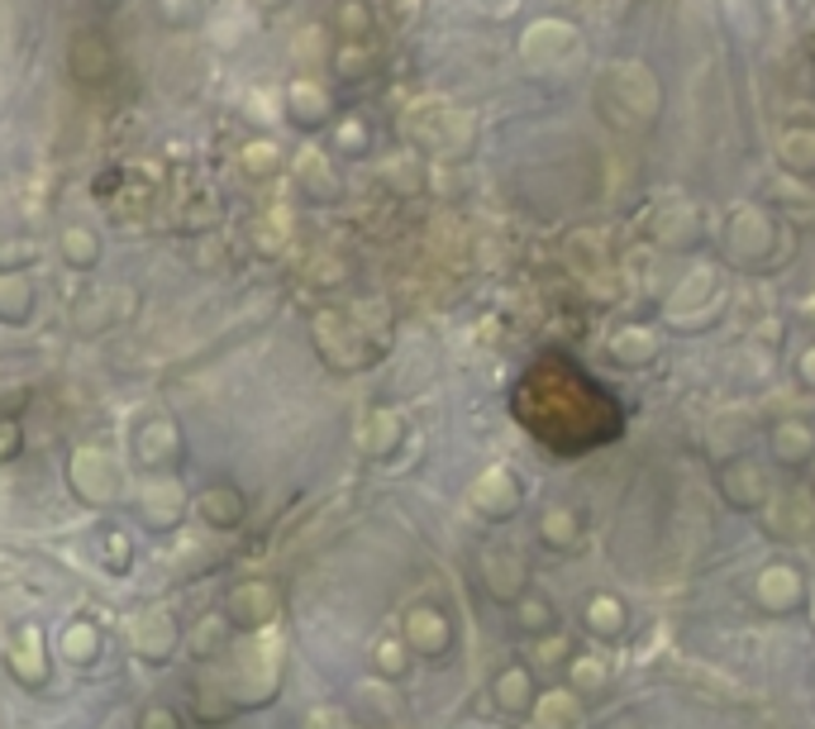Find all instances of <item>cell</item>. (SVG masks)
Wrapping results in <instances>:
<instances>
[{
    "mask_svg": "<svg viewBox=\"0 0 815 729\" xmlns=\"http://www.w3.org/2000/svg\"><path fill=\"white\" fill-rule=\"evenodd\" d=\"M5 667H10V677L14 682H24V686H43L48 682V658H43V634L34 625H24L20 634H14L5 643Z\"/></svg>",
    "mask_w": 815,
    "mask_h": 729,
    "instance_id": "9a60e30c",
    "label": "cell"
},
{
    "mask_svg": "<svg viewBox=\"0 0 815 729\" xmlns=\"http://www.w3.org/2000/svg\"><path fill=\"white\" fill-rule=\"evenodd\" d=\"M772 453H778V463H806V457H815L811 424H801V420L778 424V434H772Z\"/></svg>",
    "mask_w": 815,
    "mask_h": 729,
    "instance_id": "484cf974",
    "label": "cell"
},
{
    "mask_svg": "<svg viewBox=\"0 0 815 729\" xmlns=\"http://www.w3.org/2000/svg\"><path fill=\"white\" fill-rule=\"evenodd\" d=\"M129 449H134V467L143 477H157V472H177L181 457H186V439L172 415H143L134 439H129Z\"/></svg>",
    "mask_w": 815,
    "mask_h": 729,
    "instance_id": "5b68a950",
    "label": "cell"
},
{
    "mask_svg": "<svg viewBox=\"0 0 815 729\" xmlns=\"http://www.w3.org/2000/svg\"><path fill=\"white\" fill-rule=\"evenodd\" d=\"M253 239H257V253H282L286 248V224L282 214H267V220L253 224Z\"/></svg>",
    "mask_w": 815,
    "mask_h": 729,
    "instance_id": "ee69618b",
    "label": "cell"
},
{
    "mask_svg": "<svg viewBox=\"0 0 815 729\" xmlns=\"http://www.w3.org/2000/svg\"><path fill=\"white\" fill-rule=\"evenodd\" d=\"M67 486L77 500L100 510V506H114V500L124 496V472L106 449L86 443V449H71V457H67Z\"/></svg>",
    "mask_w": 815,
    "mask_h": 729,
    "instance_id": "3957f363",
    "label": "cell"
},
{
    "mask_svg": "<svg viewBox=\"0 0 815 729\" xmlns=\"http://www.w3.org/2000/svg\"><path fill=\"white\" fill-rule=\"evenodd\" d=\"M67 77L81 86V91H96V86H106L114 77V67H120V57H114V38L106 29L96 24H81L67 34Z\"/></svg>",
    "mask_w": 815,
    "mask_h": 729,
    "instance_id": "277c9868",
    "label": "cell"
},
{
    "mask_svg": "<svg viewBox=\"0 0 815 729\" xmlns=\"http://www.w3.org/2000/svg\"><path fill=\"white\" fill-rule=\"evenodd\" d=\"M811 524H815V510H811V496H806V491H792V496H782L778 506L768 510V529H772V534H782V539H796V534H806Z\"/></svg>",
    "mask_w": 815,
    "mask_h": 729,
    "instance_id": "ac0fdd59",
    "label": "cell"
},
{
    "mask_svg": "<svg viewBox=\"0 0 815 729\" xmlns=\"http://www.w3.org/2000/svg\"><path fill=\"white\" fill-rule=\"evenodd\" d=\"M758 600H763L768 610H792L796 600H801V577H796V567H763V577H758Z\"/></svg>",
    "mask_w": 815,
    "mask_h": 729,
    "instance_id": "d6986e66",
    "label": "cell"
},
{
    "mask_svg": "<svg viewBox=\"0 0 815 729\" xmlns=\"http://www.w3.org/2000/svg\"><path fill=\"white\" fill-rule=\"evenodd\" d=\"M96 5H100V10H120L124 0H96Z\"/></svg>",
    "mask_w": 815,
    "mask_h": 729,
    "instance_id": "6f0895ef",
    "label": "cell"
},
{
    "mask_svg": "<svg viewBox=\"0 0 815 729\" xmlns=\"http://www.w3.org/2000/svg\"><path fill=\"white\" fill-rule=\"evenodd\" d=\"M38 314V281L34 272H0V324L24 329Z\"/></svg>",
    "mask_w": 815,
    "mask_h": 729,
    "instance_id": "5bb4252c",
    "label": "cell"
},
{
    "mask_svg": "<svg viewBox=\"0 0 815 729\" xmlns=\"http://www.w3.org/2000/svg\"><path fill=\"white\" fill-rule=\"evenodd\" d=\"M38 263V243L24 234H5L0 239V272H34Z\"/></svg>",
    "mask_w": 815,
    "mask_h": 729,
    "instance_id": "836d02e7",
    "label": "cell"
},
{
    "mask_svg": "<svg viewBox=\"0 0 815 729\" xmlns=\"http://www.w3.org/2000/svg\"><path fill=\"white\" fill-rule=\"evenodd\" d=\"M249 29H253V24H249V10H243L239 0H234V5H229V10H220V20L210 24V38L220 43V48H239Z\"/></svg>",
    "mask_w": 815,
    "mask_h": 729,
    "instance_id": "d6a6232c",
    "label": "cell"
},
{
    "mask_svg": "<svg viewBox=\"0 0 815 729\" xmlns=\"http://www.w3.org/2000/svg\"><path fill=\"white\" fill-rule=\"evenodd\" d=\"M482 567H486V586H492L496 596H515L525 586V563H520V553H510V549H492Z\"/></svg>",
    "mask_w": 815,
    "mask_h": 729,
    "instance_id": "603a6c76",
    "label": "cell"
},
{
    "mask_svg": "<svg viewBox=\"0 0 815 729\" xmlns=\"http://www.w3.org/2000/svg\"><path fill=\"white\" fill-rule=\"evenodd\" d=\"M711 296H715V267H696L692 277L678 286V296L668 300V320L692 324V310L701 306V300H711Z\"/></svg>",
    "mask_w": 815,
    "mask_h": 729,
    "instance_id": "ffe728a7",
    "label": "cell"
},
{
    "mask_svg": "<svg viewBox=\"0 0 815 729\" xmlns=\"http://www.w3.org/2000/svg\"><path fill=\"white\" fill-rule=\"evenodd\" d=\"M778 157L786 167H796V172L815 167V129H792V134H782Z\"/></svg>",
    "mask_w": 815,
    "mask_h": 729,
    "instance_id": "1f68e13d",
    "label": "cell"
},
{
    "mask_svg": "<svg viewBox=\"0 0 815 729\" xmlns=\"http://www.w3.org/2000/svg\"><path fill=\"white\" fill-rule=\"evenodd\" d=\"M586 625H592L596 634H615V629L625 625V610H620V600H610V596H596L592 606H586Z\"/></svg>",
    "mask_w": 815,
    "mask_h": 729,
    "instance_id": "b9f144b4",
    "label": "cell"
},
{
    "mask_svg": "<svg viewBox=\"0 0 815 729\" xmlns=\"http://www.w3.org/2000/svg\"><path fill=\"white\" fill-rule=\"evenodd\" d=\"M568 672H572V686H577V692H601V686H606V658H596V653H586V658H572L568 663Z\"/></svg>",
    "mask_w": 815,
    "mask_h": 729,
    "instance_id": "d590c367",
    "label": "cell"
},
{
    "mask_svg": "<svg viewBox=\"0 0 815 729\" xmlns=\"http://www.w3.org/2000/svg\"><path fill=\"white\" fill-rule=\"evenodd\" d=\"M310 277H320L315 286H334V277H343V267L329 263V257H320V263H310Z\"/></svg>",
    "mask_w": 815,
    "mask_h": 729,
    "instance_id": "db71d44e",
    "label": "cell"
},
{
    "mask_svg": "<svg viewBox=\"0 0 815 729\" xmlns=\"http://www.w3.org/2000/svg\"><path fill=\"white\" fill-rule=\"evenodd\" d=\"M334 29H339V38H367V29H372L367 0H339V5H334Z\"/></svg>",
    "mask_w": 815,
    "mask_h": 729,
    "instance_id": "e575fe53",
    "label": "cell"
},
{
    "mask_svg": "<svg viewBox=\"0 0 815 729\" xmlns=\"http://www.w3.org/2000/svg\"><path fill=\"white\" fill-rule=\"evenodd\" d=\"M129 643H134V653L148 658V663H167V658L181 649V629L167 610L153 606V610H139L134 620H129Z\"/></svg>",
    "mask_w": 815,
    "mask_h": 729,
    "instance_id": "8fae6325",
    "label": "cell"
},
{
    "mask_svg": "<svg viewBox=\"0 0 815 729\" xmlns=\"http://www.w3.org/2000/svg\"><path fill=\"white\" fill-rule=\"evenodd\" d=\"M239 167L249 172V177H277V172L286 167V153H282L277 139L257 134V139H249V143L239 148Z\"/></svg>",
    "mask_w": 815,
    "mask_h": 729,
    "instance_id": "7402d4cb",
    "label": "cell"
},
{
    "mask_svg": "<svg viewBox=\"0 0 815 729\" xmlns=\"http://www.w3.org/2000/svg\"><path fill=\"white\" fill-rule=\"evenodd\" d=\"M306 729H357V725H353L343 710L320 706V710H310V715H306Z\"/></svg>",
    "mask_w": 815,
    "mask_h": 729,
    "instance_id": "7dc6e473",
    "label": "cell"
},
{
    "mask_svg": "<svg viewBox=\"0 0 815 729\" xmlns=\"http://www.w3.org/2000/svg\"><path fill=\"white\" fill-rule=\"evenodd\" d=\"M811 620H815V596H811Z\"/></svg>",
    "mask_w": 815,
    "mask_h": 729,
    "instance_id": "680465c9",
    "label": "cell"
},
{
    "mask_svg": "<svg viewBox=\"0 0 815 729\" xmlns=\"http://www.w3.org/2000/svg\"><path fill=\"white\" fill-rule=\"evenodd\" d=\"M282 120L300 129V134H320V129L334 124V100H329V91L320 81L310 77H296L282 86Z\"/></svg>",
    "mask_w": 815,
    "mask_h": 729,
    "instance_id": "9c48e42d",
    "label": "cell"
},
{
    "mask_svg": "<svg viewBox=\"0 0 815 729\" xmlns=\"http://www.w3.org/2000/svg\"><path fill=\"white\" fill-rule=\"evenodd\" d=\"M406 643L415 653H425V658H434L449 649V620L434 610V606H415L406 615Z\"/></svg>",
    "mask_w": 815,
    "mask_h": 729,
    "instance_id": "e0dca14e",
    "label": "cell"
},
{
    "mask_svg": "<svg viewBox=\"0 0 815 729\" xmlns=\"http://www.w3.org/2000/svg\"><path fill=\"white\" fill-rule=\"evenodd\" d=\"M520 48H525L529 63H553V57H563V53L577 48V29H572L568 20H543V24L529 29Z\"/></svg>",
    "mask_w": 815,
    "mask_h": 729,
    "instance_id": "2e32d148",
    "label": "cell"
},
{
    "mask_svg": "<svg viewBox=\"0 0 815 729\" xmlns=\"http://www.w3.org/2000/svg\"><path fill=\"white\" fill-rule=\"evenodd\" d=\"M191 515V500H186V486L177 472H157V477H143L139 486V520L153 529V534H172V529L186 524Z\"/></svg>",
    "mask_w": 815,
    "mask_h": 729,
    "instance_id": "52a82bcc",
    "label": "cell"
},
{
    "mask_svg": "<svg viewBox=\"0 0 815 729\" xmlns=\"http://www.w3.org/2000/svg\"><path fill=\"white\" fill-rule=\"evenodd\" d=\"M24 453V429L14 415H0V463H14Z\"/></svg>",
    "mask_w": 815,
    "mask_h": 729,
    "instance_id": "f6af8a7d",
    "label": "cell"
},
{
    "mask_svg": "<svg viewBox=\"0 0 815 729\" xmlns=\"http://www.w3.org/2000/svg\"><path fill=\"white\" fill-rule=\"evenodd\" d=\"M220 692L234 700V706H267L272 692H277L282 682V643L272 629H257L253 643H243L234 653V663H229L220 677Z\"/></svg>",
    "mask_w": 815,
    "mask_h": 729,
    "instance_id": "6da1fadb",
    "label": "cell"
},
{
    "mask_svg": "<svg viewBox=\"0 0 815 729\" xmlns=\"http://www.w3.org/2000/svg\"><path fill=\"white\" fill-rule=\"evenodd\" d=\"M377 667L386 672V677H400V672H406V649H400L396 639H382L377 643Z\"/></svg>",
    "mask_w": 815,
    "mask_h": 729,
    "instance_id": "bcb514c9",
    "label": "cell"
},
{
    "mask_svg": "<svg viewBox=\"0 0 815 729\" xmlns=\"http://www.w3.org/2000/svg\"><path fill=\"white\" fill-rule=\"evenodd\" d=\"M310 334H315V343H320L324 363H334L339 372H357V367L372 363L367 334L357 329V320H349V314H339V310H315Z\"/></svg>",
    "mask_w": 815,
    "mask_h": 729,
    "instance_id": "8992f818",
    "label": "cell"
},
{
    "mask_svg": "<svg viewBox=\"0 0 815 729\" xmlns=\"http://www.w3.org/2000/svg\"><path fill=\"white\" fill-rule=\"evenodd\" d=\"M725 496H729V500H739V506H758V500L768 496L763 472H758L753 463H735V467L725 472Z\"/></svg>",
    "mask_w": 815,
    "mask_h": 729,
    "instance_id": "f1b7e54d",
    "label": "cell"
},
{
    "mask_svg": "<svg viewBox=\"0 0 815 729\" xmlns=\"http://www.w3.org/2000/svg\"><path fill=\"white\" fill-rule=\"evenodd\" d=\"M811 310H815V296H811Z\"/></svg>",
    "mask_w": 815,
    "mask_h": 729,
    "instance_id": "91938a15",
    "label": "cell"
},
{
    "mask_svg": "<svg viewBox=\"0 0 815 729\" xmlns=\"http://www.w3.org/2000/svg\"><path fill=\"white\" fill-rule=\"evenodd\" d=\"M563 653H568V639H558V634H553V639H543L539 649H535L539 663H553V658H563Z\"/></svg>",
    "mask_w": 815,
    "mask_h": 729,
    "instance_id": "11a10c76",
    "label": "cell"
},
{
    "mask_svg": "<svg viewBox=\"0 0 815 729\" xmlns=\"http://www.w3.org/2000/svg\"><path fill=\"white\" fill-rule=\"evenodd\" d=\"M520 615H525V625H529V629H543V625L553 620V615H549V606H543V600H525V610H520Z\"/></svg>",
    "mask_w": 815,
    "mask_h": 729,
    "instance_id": "f5cc1de1",
    "label": "cell"
},
{
    "mask_svg": "<svg viewBox=\"0 0 815 729\" xmlns=\"http://www.w3.org/2000/svg\"><path fill=\"white\" fill-rule=\"evenodd\" d=\"M296 191L306 206H334L343 196V177L320 148H306L296 157Z\"/></svg>",
    "mask_w": 815,
    "mask_h": 729,
    "instance_id": "7c38bea8",
    "label": "cell"
},
{
    "mask_svg": "<svg viewBox=\"0 0 815 729\" xmlns=\"http://www.w3.org/2000/svg\"><path fill=\"white\" fill-rule=\"evenodd\" d=\"M220 615L243 634H257V629H272L282 615V592L272 582H239L234 592L224 596Z\"/></svg>",
    "mask_w": 815,
    "mask_h": 729,
    "instance_id": "ba28073f",
    "label": "cell"
},
{
    "mask_svg": "<svg viewBox=\"0 0 815 729\" xmlns=\"http://www.w3.org/2000/svg\"><path fill=\"white\" fill-rule=\"evenodd\" d=\"M610 349H615V357H620V363H649V357L658 353V339L649 334V329H620V334L610 339Z\"/></svg>",
    "mask_w": 815,
    "mask_h": 729,
    "instance_id": "4dcf8cb0",
    "label": "cell"
},
{
    "mask_svg": "<svg viewBox=\"0 0 815 729\" xmlns=\"http://www.w3.org/2000/svg\"><path fill=\"white\" fill-rule=\"evenodd\" d=\"M334 148L343 157H357V153L367 148V124L357 120V114H343V120L334 124Z\"/></svg>",
    "mask_w": 815,
    "mask_h": 729,
    "instance_id": "60d3db41",
    "label": "cell"
},
{
    "mask_svg": "<svg viewBox=\"0 0 815 729\" xmlns=\"http://www.w3.org/2000/svg\"><path fill=\"white\" fill-rule=\"evenodd\" d=\"M57 643H63V658H67V663H96V653H100V629H96L91 620H71Z\"/></svg>",
    "mask_w": 815,
    "mask_h": 729,
    "instance_id": "83f0119b",
    "label": "cell"
},
{
    "mask_svg": "<svg viewBox=\"0 0 815 729\" xmlns=\"http://www.w3.org/2000/svg\"><path fill=\"white\" fill-rule=\"evenodd\" d=\"M729 239H735V243H729L735 253H763L768 243H772V224H768L758 210L744 206L735 220H729Z\"/></svg>",
    "mask_w": 815,
    "mask_h": 729,
    "instance_id": "d4e9b609",
    "label": "cell"
},
{
    "mask_svg": "<svg viewBox=\"0 0 815 729\" xmlns=\"http://www.w3.org/2000/svg\"><path fill=\"white\" fill-rule=\"evenodd\" d=\"M543 539L558 543V549H568L572 539H577V515H572L568 506H553V510H543Z\"/></svg>",
    "mask_w": 815,
    "mask_h": 729,
    "instance_id": "f35d334b",
    "label": "cell"
},
{
    "mask_svg": "<svg viewBox=\"0 0 815 729\" xmlns=\"http://www.w3.org/2000/svg\"><path fill=\"white\" fill-rule=\"evenodd\" d=\"M100 563L110 572H129L134 567V549H129V539L120 529H100Z\"/></svg>",
    "mask_w": 815,
    "mask_h": 729,
    "instance_id": "74e56055",
    "label": "cell"
},
{
    "mask_svg": "<svg viewBox=\"0 0 815 729\" xmlns=\"http://www.w3.org/2000/svg\"><path fill=\"white\" fill-rule=\"evenodd\" d=\"M224 615H206V620H200L196 629H191V653L196 658H210L214 649H220V634H224Z\"/></svg>",
    "mask_w": 815,
    "mask_h": 729,
    "instance_id": "7bdbcfd3",
    "label": "cell"
},
{
    "mask_svg": "<svg viewBox=\"0 0 815 729\" xmlns=\"http://www.w3.org/2000/svg\"><path fill=\"white\" fill-rule=\"evenodd\" d=\"M535 725L539 729H577L582 725V700H577V692H549V696H539Z\"/></svg>",
    "mask_w": 815,
    "mask_h": 729,
    "instance_id": "cb8c5ba5",
    "label": "cell"
},
{
    "mask_svg": "<svg viewBox=\"0 0 815 729\" xmlns=\"http://www.w3.org/2000/svg\"><path fill=\"white\" fill-rule=\"evenodd\" d=\"M329 67H334V77L339 81H357V77H367L372 71V53H367V43L363 38H343L334 53H329Z\"/></svg>",
    "mask_w": 815,
    "mask_h": 729,
    "instance_id": "f546056e",
    "label": "cell"
},
{
    "mask_svg": "<svg viewBox=\"0 0 815 729\" xmlns=\"http://www.w3.org/2000/svg\"><path fill=\"white\" fill-rule=\"evenodd\" d=\"M496 700L506 710H520L525 700H529V672L525 667H506V672H500V677H496Z\"/></svg>",
    "mask_w": 815,
    "mask_h": 729,
    "instance_id": "8d00e7d4",
    "label": "cell"
},
{
    "mask_svg": "<svg viewBox=\"0 0 815 729\" xmlns=\"http://www.w3.org/2000/svg\"><path fill=\"white\" fill-rule=\"evenodd\" d=\"M811 482H815V472H811Z\"/></svg>",
    "mask_w": 815,
    "mask_h": 729,
    "instance_id": "94428289",
    "label": "cell"
},
{
    "mask_svg": "<svg viewBox=\"0 0 815 729\" xmlns=\"http://www.w3.org/2000/svg\"><path fill=\"white\" fill-rule=\"evenodd\" d=\"M515 482L506 472H482L477 482H472V506L486 510V515H510L515 510Z\"/></svg>",
    "mask_w": 815,
    "mask_h": 729,
    "instance_id": "44dd1931",
    "label": "cell"
},
{
    "mask_svg": "<svg viewBox=\"0 0 815 729\" xmlns=\"http://www.w3.org/2000/svg\"><path fill=\"white\" fill-rule=\"evenodd\" d=\"M801 377H806V382L815 386V349H806V353H801Z\"/></svg>",
    "mask_w": 815,
    "mask_h": 729,
    "instance_id": "9f6ffc18",
    "label": "cell"
},
{
    "mask_svg": "<svg viewBox=\"0 0 815 729\" xmlns=\"http://www.w3.org/2000/svg\"><path fill=\"white\" fill-rule=\"evenodd\" d=\"M400 443V415L396 410H372L363 424V449L372 457H386Z\"/></svg>",
    "mask_w": 815,
    "mask_h": 729,
    "instance_id": "4316f807",
    "label": "cell"
},
{
    "mask_svg": "<svg viewBox=\"0 0 815 729\" xmlns=\"http://www.w3.org/2000/svg\"><path fill=\"white\" fill-rule=\"evenodd\" d=\"M296 57H324V29L310 24L296 34Z\"/></svg>",
    "mask_w": 815,
    "mask_h": 729,
    "instance_id": "f907efd6",
    "label": "cell"
},
{
    "mask_svg": "<svg viewBox=\"0 0 815 729\" xmlns=\"http://www.w3.org/2000/svg\"><path fill=\"white\" fill-rule=\"evenodd\" d=\"M410 167H415L410 157H392V163H386V181L400 186V191H415V186H420V172H410Z\"/></svg>",
    "mask_w": 815,
    "mask_h": 729,
    "instance_id": "c3c4849f",
    "label": "cell"
},
{
    "mask_svg": "<svg viewBox=\"0 0 815 729\" xmlns=\"http://www.w3.org/2000/svg\"><path fill=\"white\" fill-rule=\"evenodd\" d=\"M57 257H63L67 272H77V277H91V272L106 263V239L96 234L91 224H63L57 229Z\"/></svg>",
    "mask_w": 815,
    "mask_h": 729,
    "instance_id": "4fadbf2b",
    "label": "cell"
},
{
    "mask_svg": "<svg viewBox=\"0 0 815 729\" xmlns=\"http://www.w3.org/2000/svg\"><path fill=\"white\" fill-rule=\"evenodd\" d=\"M206 14V0H157V20L167 29H186Z\"/></svg>",
    "mask_w": 815,
    "mask_h": 729,
    "instance_id": "ab89813d",
    "label": "cell"
},
{
    "mask_svg": "<svg viewBox=\"0 0 815 729\" xmlns=\"http://www.w3.org/2000/svg\"><path fill=\"white\" fill-rule=\"evenodd\" d=\"M139 310V296L129 286H86V291L71 300L67 310V324L77 339H100L110 329H120L124 320H134Z\"/></svg>",
    "mask_w": 815,
    "mask_h": 729,
    "instance_id": "7a4b0ae2",
    "label": "cell"
},
{
    "mask_svg": "<svg viewBox=\"0 0 815 729\" xmlns=\"http://www.w3.org/2000/svg\"><path fill=\"white\" fill-rule=\"evenodd\" d=\"M120 186H124V167H106V172H96V181H91V196H120Z\"/></svg>",
    "mask_w": 815,
    "mask_h": 729,
    "instance_id": "816d5d0a",
    "label": "cell"
},
{
    "mask_svg": "<svg viewBox=\"0 0 815 729\" xmlns=\"http://www.w3.org/2000/svg\"><path fill=\"white\" fill-rule=\"evenodd\" d=\"M139 729H181V715L172 706H148L139 715Z\"/></svg>",
    "mask_w": 815,
    "mask_h": 729,
    "instance_id": "681fc988",
    "label": "cell"
},
{
    "mask_svg": "<svg viewBox=\"0 0 815 729\" xmlns=\"http://www.w3.org/2000/svg\"><path fill=\"white\" fill-rule=\"evenodd\" d=\"M191 515L206 529L229 534V529H239L243 520H249V500H243V491L234 482H210V486H200V491L191 496Z\"/></svg>",
    "mask_w": 815,
    "mask_h": 729,
    "instance_id": "30bf717a",
    "label": "cell"
}]
</instances>
